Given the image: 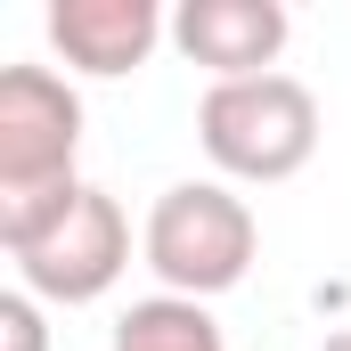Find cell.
I'll list each match as a JSON object with an SVG mask.
<instances>
[{"mask_svg": "<svg viewBox=\"0 0 351 351\" xmlns=\"http://www.w3.org/2000/svg\"><path fill=\"white\" fill-rule=\"evenodd\" d=\"M262 254V221L254 204L229 188V180H172L156 204H147V229H139V262L156 269L164 294L188 302H213L229 294Z\"/></svg>", "mask_w": 351, "mask_h": 351, "instance_id": "obj_1", "label": "cell"}, {"mask_svg": "<svg viewBox=\"0 0 351 351\" xmlns=\"http://www.w3.org/2000/svg\"><path fill=\"white\" fill-rule=\"evenodd\" d=\"M196 139L229 180H294L319 156V98L294 74H245L196 98Z\"/></svg>", "mask_w": 351, "mask_h": 351, "instance_id": "obj_2", "label": "cell"}, {"mask_svg": "<svg viewBox=\"0 0 351 351\" xmlns=\"http://www.w3.org/2000/svg\"><path fill=\"white\" fill-rule=\"evenodd\" d=\"M82 156V90L58 66H0V204H33L74 188Z\"/></svg>", "mask_w": 351, "mask_h": 351, "instance_id": "obj_3", "label": "cell"}, {"mask_svg": "<svg viewBox=\"0 0 351 351\" xmlns=\"http://www.w3.org/2000/svg\"><path fill=\"white\" fill-rule=\"evenodd\" d=\"M8 262H16V286L33 294V302H58V311H74V302H98L123 269H131V213L106 196V188H74V204L49 221V229H33L25 245H8Z\"/></svg>", "mask_w": 351, "mask_h": 351, "instance_id": "obj_4", "label": "cell"}, {"mask_svg": "<svg viewBox=\"0 0 351 351\" xmlns=\"http://www.w3.org/2000/svg\"><path fill=\"white\" fill-rule=\"evenodd\" d=\"M49 49L66 58V74L90 82H123L147 66V49L172 33V16L156 0H49Z\"/></svg>", "mask_w": 351, "mask_h": 351, "instance_id": "obj_5", "label": "cell"}, {"mask_svg": "<svg viewBox=\"0 0 351 351\" xmlns=\"http://www.w3.org/2000/svg\"><path fill=\"white\" fill-rule=\"evenodd\" d=\"M294 16L278 0H180L172 8V41L180 58H196L213 82H245V74H278Z\"/></svg>", "mask_w": 351, "mask_h": 351, "instance_id": "obj_6", "label": "cell"}, {"mask_svg": "<svg viewBox=\"0 0 351 351\" xmlns=\"http://www.w3.org/2000/svg\"><path fill=\"white\" fill-rule=\"evenodd\" d=\"M114 351H229L221 319L188 294H147L114 319Z\"/></svg>", "mask_w": 351, "mask_h": 351, "instance_id": "obj_7", "label": "cell"}, {"mask_svg": "<svg viewBox=\"0 0 351 351\" xmlns=\"http://www.w3.org/2000/svg\"><path fill=\"white\" fill-rule=\"evenodd\" d=\"M0 351H49V319H41V302L25 286L0 294Z\"/></svg>", "mask_w": 351, "mask_h": 351, "instance_id": "obj_8", "label": "cell"}, {"mask_svg": "<svg viewBox=\"0 0 351 351\" xmlns=\"http://www.w3.org/2000/svg\"><path fill=\"white\" fill-rule=\"evenodd\" d=\"M319 351H351V327H335V335H327V343H319Z\"/></svg>", "mask_w": 351, "mask_h": 351, "instance_id": "obj_9", "label": "cell"}]
</instances>
